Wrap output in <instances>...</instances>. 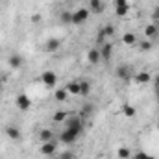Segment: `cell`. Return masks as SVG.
Wrapping results in <instances>:
<instances>
[{
  "label": "cell",
  "mask_w": 159,
  "mask_h": 159,
  "mask_svg": "<svg viewBox=\"0 0 159 159\" xmlns=\"http://www.w3.org/2000/svg\"><path fill=\"white\" fill-rule=\"evenodd\" d=\"M4 133H6V137H7L11 143H20V141H22V131H20V128H17L15 124H7V126L4 128Z\"/></svg>",
  "instance_id": "6da1fadb"
},
{
  "label": "cell",
  "mask_w": 159,
  "mask_h": 159,
  "mask_svg": "<svg viewBox=\"0 0 159 159\" xmlns=\"http://www.w3.org/2000/svg\"><path fill=\"white\" fill-rule=\"evenodd\" d=\"M89 17H91V11L87 7H80V9H76L72 13V24L74 26H81V24H85L89 20Z\"/></svg>",
  "instance_id": "7a4b0ae2"
},
{
  "label": "cell",
  "mask_w": 159,
  "mask_h": 159,
  "mask_svg": "<svg viewBox=\"0 0 159 159\" xmlns=\"http://www.w3.org/2000/svg\"><path fill=\"white\" fill-rule=\"evenodd\" d=\"M80 135H81V133L74 131V129H70V128H65V129L61 131V135H59V141H61L63 144H74Z\"/></svg>",
  "instance_id": "3957f363"
},
{
  "label": "cell",
  "mask_w": 159,
  "mask_h": 159,
  "mask_svg": "<svg viewBox=\"0 0 159 159\" xmlns=\"http://www.w3.org/2000/svg\"><path fill=\"white\" fill-rule=\"evenodd\" d=\"M39 81L44 85V87L50 89V87H54V85L57 83V74H56L54 70H44V72L39 76Z\"/></svg>",
  "instance_id": "277c9868"
},
{
  "label": "cell",
  "mask_w": 159,
  "mask_h": 159,
  "mask_svg": "<svg viewBox=\"0 0 159 159\" xmlns=\"http://www.w3.org/2000/svg\"><path fill=\"white\" fill-rule=\"evenodd\" d=\"M15 106H17L20 111H30V107H32V100H30L28 94L20 93V94H17V98H15Z\"/></svg>",
  "instance_id": "5b68a950"
},
{
  "label": "cell",
  "mask_w": 159,
  "mask_h": 159,
  "mask_svg": "<svg viewBox=\"0 0 159 159\" xmlns=\"http://www.w3.org/2000/svg\"><path fill=\"white\" fill-rule=\"evenodd\" d=\"M115 74H117V78L122 80V81H129L131 80V72H129V65H126V63H122L119 65L117 69H115Z\"/></svg>",
  "instance_id": "8992f818"
},
{
  "label": "cell",
  "mask_w": 159,
  "mask_h": 159,
  "mask_svg": "<svg viewBox=\"0 0 159 159\" xmlns=\"http://www.w3.org/2000/svg\"><path fill=\"white\" fill-rule=\"evenodd\" d=\"M56 150H57L56 141H50V143H43V144H41V154H43L44 157H54Z\"/></svg>",
  "instance_id": "52a82bcc"
},
{
  "label": "cell",
  "mask_w": 159,
  "mask_h": 159,
  "mask_svg": "<svg viewBox=\"0 0 159 159\" xmlns=\"http://www.w3.org/2000/svg\"><path fill=\"white\" fill-rule=\"evenodd\" d=\"M89 11L94 15H102L106 11V2L104 0H89Z\"/></svg>",
  "instance_id": "ba28073f"
},
{
  "label": "cell",
  "mask_w": 159,
  "mask_h": 159,
  "mask_svg": "<svg viewBox=\"0 0 159 159\" xmlns=\"http://www.w3.org/2000/svg\"><path fill=\"white\" fill-rule=\"evenodd\" d=\"M128 11H129L128 0H115V15L117 17H126Z\"/></svg>",
  "instance_id": "9c48e42d"
},
{
  "label": "cell",
  "mask_w": 159,
  "mask_h": 159,
  "mask_svg": "<svg viewBox=\"0 0 159 159\" xmlns=\"http://www.w3.org/2000/svg\"><path fill=\"white\" fill-rule=\"evenodd\" d=\"M65 128H70V129L81 133V131H83V122H81L80 117H70V119L65 120Z\"/></svg>",
  "instance_id": "30bf717a"
},
{
  "label": "cell",
  "mask_w": 159,
  "mask_h": 159,
  "mask_svg": "<svg viewBox=\"0 0 159 159\" xmlns=\"http://www.w3.org/2000/svg\"><path fill=\"white\" fill-rule=\"evenodd\" d=\"M59 48H61V39H57V37H50V39H46V43H44V52L54 54Z\"/></svg>",
  "instance_id": "8fae6325"
},
{
  "label": "cell",
  "mask_w": 159,
  "mask_h": 159,
  "mask_svg": "<svg viewBox=\"0 0 159 159\" xmlns=\"http://www.w3.org/2000/svg\"><path fill=\"white\" fill-rule=\"evenodd\" d=\"M144 37L148 41H156L159 37V26H156V24L144 26Z\"/></svg>",
  "instance_id": "7c38bea8"
},
{
  "label": "cell",
  "mask_w": 159,
  "mask_h": 159,
  "mask_svg": "<svg viewBox=\"0 0 159 159\" xmlns=\"http://www.w3.org/2000/svg\"><path fill=\"white\" fill-rule=\"evenodd\" d=\"M87 61L89 65H98L102 61V56H100V48H91L87 52Z\"/></svg>",
  "instance_id": "4fadbf2b"
},
{
  "label": "cell",
  "mask_w": 159,
  "mask_h": 159,
  "mask_svg": "<svg viewBox=\"0 0 159 159\" xmlns=\"http://www.w3.org/2000/svg\"><path fill=\"white\" fill-rule=\"evenodd\" d=\"M100 56H102V61H109L111 56H113V44L111 43H104L102 48H100Z\"/></svg>",
  "instance_id": "5bb4252c"
},
{
  "label": "cell",
  "mask_w": 159,
  "mask_h": 159,
  "mask_svg": "<svg viewBox=\"0 0 159 159\" xmlns=\"http://www.w3.org/2000/svg\"><path fill=\"white\" fill-rule=\"evenodd\" d=\"M22 63H24V57H22L20 54H11L9 59H7V65H9L11 69H20Z\"/></svg>",
  "instance_id": "9a60e30c"
},
{
  "label": "cell",
  "mask_w": 159,
  "mask_h": 159,
  "mask_svg": "<svg viewBox=\"0 0 159 159\" xmlns=\"http://www.w3.org/2000/svg\"><path fill=\"white\" fill-rule=\"evenodd\" d=\"M152 74L150 72H146V70H143V72H137L135 74V83H139V85H146V83H150L152 81Z\"/></svg>",
  "instance_id": "2e32d148"
},
{
  "label": "cell",
  "mask_w": 159,
  "mask_h": 159,
  "mask_svg": "<svg viewBox=\"0 0 159 159\" xmlns=\"http://www.w3.org/2000/svg\"><path fill=\"white\" fill-rule=\"evenodd\" d=\"M37 139L41 143H50V141H54V131L50 128H43L39 131V135H37Z\"/></svg>",
  "instance_id": "e0dca14e"
},
{
  "label": "cell",
  "mask_w": 159,
  "mask_h": 159,
  "mask_svg": "<svg viewBox=\"0 0 159 159\" xmlns=\"http://www.w3.org/2000/svg\"><path fill=\"white\" fill-rule=\"evenodd\" d=\"M91 81L89 80H80V96H87V94H91Z\"/></svg>",
  "instance_id": "ac0fdd59"
},
{
  "label": "cell",
  "mask_w": 159,
  "mask_h": 159,
  "mask_svg": "<svg viewBox=\"0 0 159 159\" xmlns=\"http://www.w3.org/2000/svg\"><path fill=\"white\" fill-rule=\"evenodd\" d=\"M65 89H67L69 94H80V80H72V81H69Z\"/></svg>",
  "instance_id": "d6986e66"
},
{
  "label": "cell",
  "mask_w": 159,
  "mask_h": 159,
  "mask_svg": "<svg viewBox=\"0 0 159 159\" xmlns=\"http://www.w3.org/2000/svg\"><path fill=\"white\" fill-rule=\"evenodd\" d=\"M122 115L128 117V119H133V117L137 115V109H135L131 104H124V106H122Z\"/></svg>",
  "instance_id": "ffe728a7"
},
{
  "label": "cell",
  "mask_w": 159,
  "mask_h": 159,
  "mask_svg": "<svg viewBox=\"0 0 159 159\" xmlns=\"http://www.w3.org/2000/svg\"><path fill=\"white\" fill-rule=\"evenodd\" d=\"M122 43H124V44H128V46H131V44H135V43H137V35H135L133 32H126V34L122 35Z\"/></svg>",
  "instance_id": "44dd1931"
},
{
  "label": "cell",
  "mask_w": 159,
  "mask_h": 159,
  "mask_svg": "<svg viewBox=\"0 0 159 159\" xmlns=\"http://www.w3.org/2000/svg\"><path fill=\"white\" fill-rule=\"evenodd\" d=\"M67 119H69V113H67L65 109H57V111L54 113V117H52V120L57 122V124H59V122H65Z\"/></svg>",
  "instance_id": "7402d4cb"
},
{
  "label": "cell",
  "mask_w": 159,
  "mask_h": 159,
  "mask_svg": "<svg viewBox=\"0 0 159 159\" xmlns=\"http://www.w3.org/2000/svg\"><path fill=\"white\" fill-rule=\"evenodd\" d=\"M117 157L119 159H129L131 157V150L126 148V146H120L119 150H117Z\"/></svg>",
  "instance_id": "603a6c76"
},
{
  "label": "cell",
  "mask_w": 159,
  "mask_h": 159,
  "mask_svg": "<svg viewBox=\"0 0 159 159\" xmlns=\"http://www.w3.org/2000/svg\"><path fill=\"white\" fill-rule=\"evenodd\" d=\"M115 35V26H111V24H107L102 32H100V39H104V37H113Z\"/></svg>",
  "instance_id": "cb8c5ba5"
},
{
  "label": "cell",
  "mask_w": 159,
  "mask_h": 159,
  "mask_svg": "<svg viewBox=\"0 0 159 159\" xmlns=\"http://www.w3.org/2000/svg\"><path fill=\"white\" fill-rule=\"evenodd\" d=\"M67 96H69V93H67V89L63 87V89H57L56 93H54V98L57 100V102H65L67 100Z\"/></svg>",
  "instance_id": "d4e9b609"
},
{
  "label": "cell",
  "mask_w": 159,
  "mask_h": 159,
  "mask_svg": "<svg viewBox=\"0 0 159 159\" xmlns=\"http://www.w3.org/2000/svg\"><path fill=\"white\" fill-rule=\"evenodd\" d=\"M152 46H154V43H152V41H139V50H141V52H150V50H152Z\"/></svg>",
  "instance_id": "484cf974"
},
{
  "label": "cell",
  "mask_w": 159,
  "mask_h": 159,
  "mask_svg": "<svg viewBox=\"0 0 159 159\" xmlns=\"http://www.w3.org/2000/svg\"><path fill=\"white\" fill-rule=\"evenodd\" d=\"M59 19H61L63 24H72V13H70V11H63Z\"/></svg>",
  "instance_id": "4316f807"
},
{
  "label": "cell",
  "mask_w": 159,
  "mask_h": 159,
  "mask_svg": "<svg viewBox=\"0 0 159 159\" xmlns=\"http://www.w3.org/2000/svg\"><path fill=\"white\" fill-rule=\"evenodd\" d=\"M152 24H156V26H159V6H156L154 9H152Z\"/></svg>",
  "instance_id": "83f0119b"
},
{
  "label": "cell",
  "mask_w": 159,
  "mask_h": 159,
  "mask_svg": "<svg viewBox=\"0 0 159 159\" xmlns=\"http://www.w3.org/2000/svg\"><path fill=\"white\" fill-rule=\"evenodd\" d=\"M135 159H156V157H150L146 152H137L135 154Z\"/></svg>",
  "instance_id": "f1b7e54d"
},
{
  "label": "cell",
  "mask_w": 159,
  "mask_h": 159,
  "mask_svg": "<svg viewBox=\"0 0 159 159\" xmlns=\"http://www.w3.org/2000/svg\"><path fill=\"white\" fill-rule=\"evenodd\" d=\"M59 159H76V156H74L72 152H63V154L59 156Z\"/></svg>",
  "instance_id": "f546056e"
},
{
  "label": "cell",
  "mask_w": 159,
  "mask_h": 159,
  "mask_svg": "<svg viewBox=\"0 0 159 159\" xmlns=\"http://www.w3.org/2000/svg\"><path fill=\"white\" fill-rule=\"evenodd\" d=\"M152 80H154V85H156V89H159V74H156Z\"/></svg>",
  "instance_id": "4dcf8cb0"
},
{
  "label": "cell",
  "mask_w": 159,
  "mask_h": 159,
  "mask_svg": "<svg viewBox=\"0 0 159 159\" xmlns=\"http://www.w3.org/2000/svg\"><path fill=\"white\" fill-rule=\"evenodd\" d=\"M83 111H85V113H91V111H93V106H91V104L83 106Z\"/></svg>",
  "instance_id": "1f68e13d"
},
{
  "label": "cell",
  "mask_w": 159,
  "mask_h": 159,
  "mask_svg": "<svg viewBox=\"0 0 159 159\" xmlns=\"http://www.w3.org/2000/svg\"><path fill=\"white\" fill-rule=\"evenodd\" d=\"M50 159H59V157H50Z\"/></svg>",
  "instance_id": "d6a6232c"
},
{
  "label": "cell",
  "mask_w": 159,
  "mask_h": 159,
  "mask_svg": "<svg viewBox=\"0 0 159 159\" xmlns=\"http://www.w3.org/2000/svg\"><path fill=\"white\" fill-rule=\"evenodd\" d=\"M157 131H159V122H157Z\"/></svg>",
  "instance_id": "836d02e7"
},
{
  "label": "cell",
  "mask_w": 159,
  "mask_h": 159,
  "mask_svg": "<svg viewBox=\"0 0 159 159\" xmlns=\"http://www.w3.org/2000/svg\"><path fill=\"white\" fill-rule=\"evenodd\" d=\"M0 52H2V46H0Z\"/></svg>",
  "instance_id": "e575fe53"
},
{
  "label": "cell",
  "mask_w": 159,
  "mask_h": 159,
  "mask_svg": "<svg viewBox=\"0 0 159 159\" xmlns=\"http://www.w3.org/2000/svg\"><path fill=\"white\" fill-rule=\"evenodd\" d=\"M111 159H115V157H111ZM117 159H119V157H117Z\"/></svg>",
  "instance_id": "d590c367"
}]
</instances>
